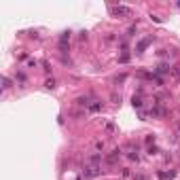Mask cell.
Listing matches in <instances>:
<instances>
[{
    "label": "cell",
    "mask_w": 180,
    "mask_h": 180,
    "mask_svg": "<svg viewBox=\"0 0 180 180\" xmlns=\"http://www.w3.org/2000/svg\"><path fill=\"white\" fill-rule=\"evenodd\" d=\"M115 15H121V17H131V9L129 7H115L112 9Z\"/></svg>",
    "instance_id": "1"
},
{
    "label": "cell",
    "mask_w": 180,
    "mask_h": 180,
    "mask_svg": "<svg viewBox=\"0 0 180 180\" xmlns=\"http://www.w3.org/2000/svg\"><path fill=\"white\" fill-rule=\"evenodd\" d=\"M68 40H70V32H64L59 36V51L61 53H66V44H68Z\"/></svg>",
    "instance_id": "2"
},
{
    "label": "cell",
    "mask_w": 180,
    "mask_h": 180,
    "mask_svg": "<svg viewBox=\"0 0 180 180\" xmlns=\"http://www.w3.org/2000/svg\"><path fill=\"white\" fill-rule=\"evenodd\" d=\"M150 42H153V36H146L144 40H140V42H138V47H136V51H138V53H144V49L148 47Z\"/></svg>",
    "instance_id": "3"
},
{
    "label": "cell",
    "mask_w": 180,
    "mask_h": 180,
    "mask_svg": "<svg viewBox=\"0 0 180 180\" xmlns=\"http://www.w3.org/2000/svg\"><path fill=\"white\" fill-rule=\"evenodd\" d=\"M119 155H121V150H119V148H117V150H112V153L106 157V163H115V161L119 159Z\"/></svg>",
    "instance_id": "4"
},
{
    "label": "cell",
    "mask_w": 180,
    "mask_h": 180,
    "mask_svg": "<svg viewBox=\"0 0 180 180\" xmlns=\"http://www.w3.org/2000/svg\"><path fill=\"white\" fill-rule=\"evenodd\" d=\"M157 176H159L161 180H167V178H174V172H170V174H167V172H159Z\"/></svg>",
    "instance_id": "5"
},
{
    "label": "cell",
    "mask_w": 180,
    "mask_h": 180,
    "mask_svg": "<svg viewBox=\"0 0 180 180\" xmlns=\"http://www.w3.org/2000/svg\"><path fill=\"white\" fill-rule=\"evenodd\" d=\"M100 108H102V104H100V102H93V104H89V110H91V112H98Z\"/></svg>",
    "instance_id": "6"
},
{
    "label": "cell",
    "mask_w": 180,
    "mask_h": 180,
    "mask_svg": "<svg viewBox=\"0 0 180 180\" xmlns=\"http://www.w3.org/2000/svg\"><path fill=\"white\" fill-rule=\"evenodd\" d=\"M174 79L180 81V66H174Z\"/></svg>",
    "instance_id": "7"
},
{
    "label": "cell",
    "mask_w": 180,
    "mask_h": 180,
    "mask_svg": "<svg viewBox=\"0 0 180 180\" xmlns=\"http://www.w3.org/2000/svg\"><path fill=\"white\" fill-rule=\"evenodd\" d=\"M140 106H142V100L133 96V108H140Z\"/></svg>",
    "instance_id": "8"
},
{
    "label": "cell",
    "mask_w": 180,
    "mask_h": 180,
    "mask_svg": "<svg viewBox=\"0 0 180 180\" xmlns=\"http://www.w3.org/2000/svg\"><path fill=\"white\" fill-rule=\"evenodd\" d=\"M44 85H47V89H53V87H55V81H53V79H49Z\"/></svg>",
    "instance_id": "9"
},
{
    "label": "cell",
    "mask_w": 180,
    "mask_h": 180,
    "mask_svg": "<svg viewBox=\"0 0 180 180\" xmlns=\"http://www.w3.org/2000/svg\"><path fill=\"white\" fill-rule=\"evenodd\" d=\"M133 180H144V176H136V178H133Z\"/></svg>",
    "instance_id": "10"
}]
</instances>
